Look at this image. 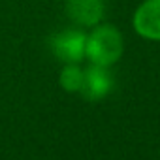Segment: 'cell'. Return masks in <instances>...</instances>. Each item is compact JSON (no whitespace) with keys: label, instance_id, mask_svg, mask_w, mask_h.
Here are the masks:
<instances>
[{"label":"cell","instance_id":"obj_1","mask_svg":"<svg viewBox=\"0 0 160 160\" xmlns=\"http://www.w3.org/2000/svg\"><path fill=\"white\" fill-rule=\"evenodd\" d=\"M122 49H124L122 36L115 27L96 25L94 30L87 36L85 57L96 66L109 68L111 64H115L121 58Z\"/></svg>","mask_w":160,"mask_h":160},{"label":"cell","instance_id":"obj_2","mask_svg":"<svg viewBox=\"0 0 160 160\" xmlns=\"http://www.w3.org/2000/svg\"><path fill=\"white\" fill-rule=\"evenodd\" d=\"M51 51L55 57L66 64H77L85 57V45H87V34L77 28H66L51 36L49 40Z\"/></svg>","mask_w":160,"mask_h":160},{"label":"cell","instance_id":"obj_3","mask_svg":"<svg viewBox=\"0 0 160 160\" xmlns=\"http://www.w3.org/2000/svg\"><path fill=\"white\" fill-rule=\"evenodd\" d=\"M134 30L152 42H160V0H145L132 19Z\"/></svg>","mask_w":160,"mask_h":160},{"label":"cell","instance_id":"obj_4","mask_svg":"<svg viewBox=\"0 0 160 160\" xmlns=\"http://www.w3.org/2000/svg\"><path fill=\"white\" fill-rule=\"evenodd\" d=\"M111 89H113V77L108 72V68L92 64L91 68L83 70V83L79 92L87 100H100L106 94H109Z\"/></svg>","mask_w":160,"mask_h":160},{"label":"cell","instance_id":"obj_5","mask_svg":"<svg viewBox=\"0 0 160 160\" xmlns=\"http://www.w3.org/2000/svg\"><path fill=\"white\" fill-rule=\"evenodd\" d=\"M66 13L81 27H96L104 19V0H66Z\"/></svg>","mask_w":160,"mask_h":160},{"label":"cell","instance_id":"obj_6","mask_svg":"<svg viewBox=\"0 0 160 160\" xmlns=\"http://www.w3.org/2000/svg\"><path fill=\"white\" fill-rule=\"evenodd\" d=\"M81 83H83V70L77 64H68L60 72V85L68 92H79Z\"/></svg>","mask_w":160,"mask_h":160}]
</instances>
